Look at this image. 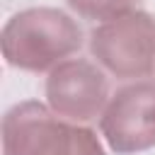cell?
I'll return each instance as SVG.
<instances>
[{
	"instance_id": "6da1fadb",
	"label": "cell",
	"mask_w": 155,
	"mask_h": 155,
	"mask_svg": "<svg viewBox=\"0 0 155 155\" xmlns=\"http://www.w3.org/2000/svg\"><path fill=\"white\" fill-rule=\"evenodd\" d=\"M85 36L78 19L61 7H27L15 12L0 34L2 58L22 73H51L63 61L78 56Z\"/></svg>"
},
{
	"instance_id": "7a4b0ae2",
	"label": "cell",
	"mask_w": 155,
	"mask_h": 155,
	"mask_svg": "<svg viewBox=\"0 0 155 155\" xmlns=\"http://www.w3.org/2000/svg\"><path fill=\"white\" fill-rule=\"evenodd\" d=\"M2 155H107L102 136L56 116L46 102L24 99L2 116Z\"/></svg>"
},
{
	"instance_id": "3957f363",
	"label": "cell",
	"mask_w": 155,
	"mask_h": 155,
	"mask_svg": "<svg viewBox=\"0 0 155 155\" xmlns=\"http://www.w3.org/2000/svg\"><path fill=\"white\" fill-rule=\"evenodd\" d=\"M90 58L111 78L131 82L155 73V15L133 10L94 24L87 36Z\"/></svg>"
},
{
	"instance_id": "277c9868",
	"label": "cell",
	"mask_w": 155,
	"mask_h": 155,
	"mask_svg": "<svg viewBox=\"0 0 155 155\" xmlns=\"http://www.w3.org/2000/svg\"><path fill=\"white\" fill-rule=\"evenodd\" d=\"M99 136L116 155H140L155 148V80H131L116 87L99 116Z\"/></svg>"
},
{
	"instance_id": "5b68a950",
	"label": "cell",
	"mask_w": 155,
	"mask_h": 155,
	"mask_svg": "<svg viewBox=\"0 0 155 155\" xmlns=\"http://www.w3.org/2000/svg\"><path fill=\"white\" fill-rule=\"evenodd\" d=\"M44 97L56 116L87 126L99 121L111 97L109 75L92 58L73 56L46 75Z\"/></svg>"
},
{
	"instance_id": "8992f818",
	"label": "cell",
	"mask_w": 155,
	"mask_h": 155,
	"mask_svg": "<svg viewBox=\"0 0 155 155\" xmlns=\"http://www.w3.org/2000/svg\"><path fill=\"white\" fill-rule=\"evenodd\" d=\"M65 2L73 10V15H78L80 19L102 24L138 10L140 0H65Z\"/></svg>"
}]
</instances>
